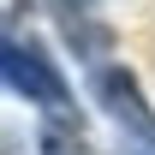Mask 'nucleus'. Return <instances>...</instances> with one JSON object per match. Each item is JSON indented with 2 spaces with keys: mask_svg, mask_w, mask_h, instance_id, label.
<instances>
[{
  "mask_svg": "<svg viewBox=\"0 0 155 155\" xmlns=\"http://www.w3.org/2000/svg\"><path fill=\"white\" fill-rule=\"evenodd\" d=\"M0 78H6V84H12L30 107L72 114V84L54 72V60L42 54L36 42H12V36H0Z\"/></svg>",
  "mask_w": 155,
  "mask_h": 155,
  "instance_id": "1",
  "label": "nucleus"
},
{
  "mask_svg": "<svg viewBox=\"0 0 155 155\" xmlns=\"http://www.w3.org/2000/svg\"><path fill=\"white\" fill-rule=\"evenodd\" d=\"M96 101L125 125V137H155V114H149V101H143L131 72H101L96 78Z\"/></svg>",
  "mask_w": 155,
  "mask_h": 155,
  "instance_id": "2",
  "label": "nucleus"
}]
</instances>
